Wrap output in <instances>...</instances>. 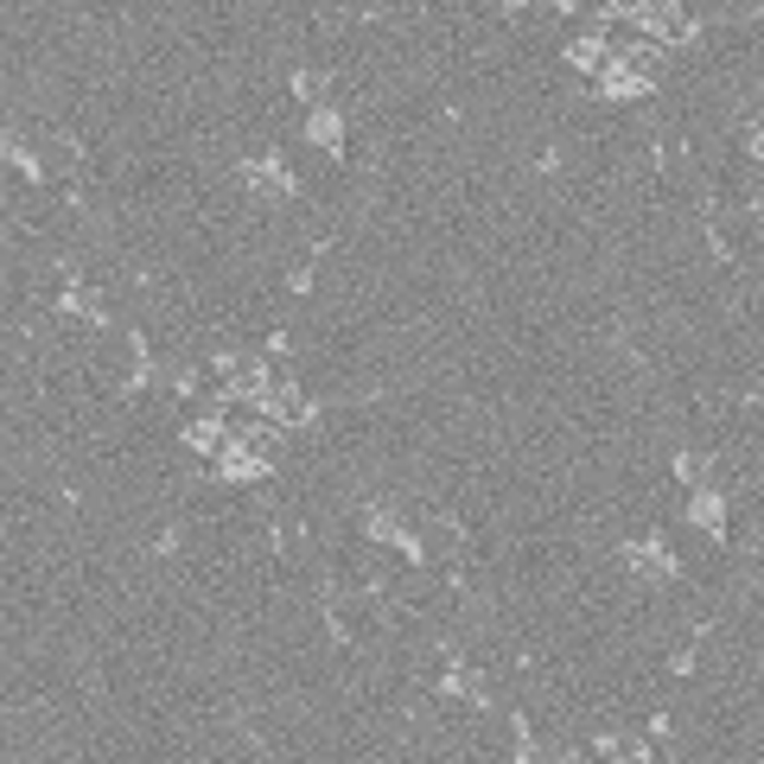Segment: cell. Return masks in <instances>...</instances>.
Here are the masks:
<instances>
[{
	"instance_id": "cell-1",
	"label": "cell",
	"mask_w": 764,
	"mask_h": 764,
	"mask_svg": "<svg viewBox=\"0 0 764 764\" xmlns=\"http://www.w3.org/2000/svg\"><path fill=\"white\" fill-rule=\"evenodd\" d=\"M624 567H631L637 580H675V574H682L675 548L662 542V536H644V542H631V548H624Z\"/></svg>"
},
{
	"instance_id": "cell-2",
	"label": "cell",
	"mask_w": 764,
	"mask_h": 764,
	"mask_svg": "<svg viewBox=\"0 0 764 764\" xmlns=\"http://www.w3.org/2000/svg\"><path fill=\"white\" fill-rule=\"evenodd\" d=\"M236 173H243V179H249L255 191H261V198H293V191H299V185H293V173H287V160H281V153H261V160H243Z\"/></svg>"
},
{
	"instance_id": "cell-3",
	"label": "cell",
	"mask_w": 764,
	"mask_h": 764,
	"mask_svg": "<svg viewBox=\"0 0 764 764\" xmlns=\"http://www.w3.org/2000/svg\"><path fill=\"white\" fill-rule=\"evenodd\" d=\"M364 624H369V599H357V592H331L326 599V631L338 637V644L364 637Z\"/></svg>"
},
{
	"instance_id": "cell-4",
	"label": "cell",
	"mask_w": 764,
	"mask_h": 764,
	"mask_svg": "<svg viewBox=\"0 0 764 764\" xmlns=\"http://www.w3.org/2000/svg\"><path fill=\"white\" fill-rule=\"evenodd\" d=\"M306 141H313V146H326L331 160H338V153H344V115L319 103V109L306 115Z\"/></svg>"
},
{
	"instance_id": "cell-5",
	"label": "cell",
	"mask_w": 764,
	"mask_h": 764,
	"mask_svg": "<svg viewBox=\"0 0 764 764\" xmlns=\"http://www.w3.org/2000/svg\"><path fill=\"white\" fill-rule=\"evenodd\" d=\"M64 313H77V319H90V326H109V299H103V287H90V281H77V287H64V299H58Z\"/></svg>"
},
{
	"instance_id": "cell-6",
	"label": "cell",
	"mask_w": 764,
	"mask_h": 764,
	"mask_svg": "<svg viewBox=\"0 0 764 764\" xmlns=\"http://www.w3.org/2000/svg\"><path fill=\"white\" fill-rule=\"evenodd\" d=\"M707 243H714V255H720V261H739V255H745V223L732 218V211H714V223H707Z\"/></svg>"
},
{
	"instance_id": "cell-7",
	"label": "cell",
	"mask_w": 764,
	"mask_h": 764,
	"mask_svg": "<svg viewBox=\"0 0 764 764\" xmlns=\"http://www.w3.org/2000/svg\"><path fill=\"white\" fill-rule=\"evenodd\" d=\"M689 522H694V529H707V536H727V504L701 484V491L689 497Z\"/></svg>"
},
{
	"instance_id": "cell-8",
	"label": "cell",
	"mask_w": 764,
	"mask_h": 764,
	"mask_svg": "<svg viewBox=\"0 0 764 764\" xmlns=\"http://www.w3.org/2000/svg\"><path fill=\"white\" fill-rule=\"evenodd\" d=\"M223 439H230V421H223V414H204V421L185 427V446H191V452H211V459L223 452Z\"/></svg>"
},
{
	"instance_id": "cell-9",
	"label": "cell",
	"mask_w": 764,
	"mask_h": 764,
	"mask_svg": "<svg viewBox=\"0 0 764 764\" xmlns=\"http://www.w3.org/2000/svg\"><path fill=\"white\" fill-rule=\"evenodd\" d=\"M567 64L592 77L599 64H606V33H586V38H574V45H567Z\"/></svg>"
},
{
	"instance_id": "cell-10",
	"label": "cell",
	"mask_w": 764,
	"mask_h": 764,
	"mask_svg": "<svg viewBox=\"0 0 764 764\" xmlns=\"http://www.w3.org/2000/svg\"><path fill=\"white\" fill-rule=\"evenodd\" d=\"M675 478H682L689 491H701V484L714 478V466H707V452H675Z\"/></svg>"
},
{
	"instance_id": "cell-11",
	"label": "cell",
	"mask_w": 764,
	"mask_h": 764,
	"mask_svg": "<svg viewBox=\"0 0 764 764\" xmlns=\"http://www.w3.org/2000/svg\"><path fill=\"white\" fill-rule=\"evenodd\" d=\"M293 96H306V103L319 109V71H299V77H293Z\"/></svg>"
}]
</instances>
